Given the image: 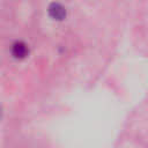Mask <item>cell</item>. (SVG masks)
Instances as JSON below:
<instances>
[{
    "mask_svg": "<svg viewBox=\"0 0 148 148\" xmlns=\"http://www.w3.org/2000/svg\"><path fill=\"white\" fill-rule=\"evenodd\" d=\"M29 50H28V46L23 43V42H16L13 44V47H12V54L16 58V59H22L24 58L27 54H28Z\"/></svg>",
    "mask_w": 148,
    "mask_h": 148,
    "instance_id": "2",
    "label": "cell"
},
{
    "mask_svg": "<svg viewBox=\"0 0 148 148\" xmlns=\"http://www.w3.org/2000/svg\"><path fill=\"white\" fill-rule=\"evenodd\" d=\"M49 15L53 18V20H58L61 21L65 18L66 16V9L58 2H53L49 6Z\"/></svg>",
    "mask_w": 148,
    "mask_h": 148,
    "instance_id": "1",
    "label": "cell"
}]
</instances>
